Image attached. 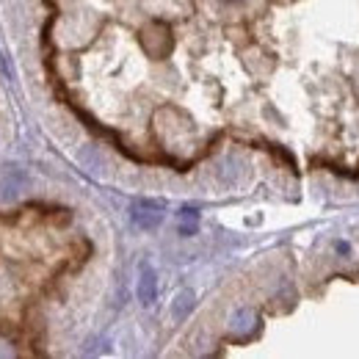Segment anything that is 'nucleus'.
Masks as SVG:
<instances>
[{
	"label": "nucleus",
	"mask_w": 359,
	"mask_h": 359,
	"mask_svg": "<svg viewBox=\"0 0 359 359\" xmlns=\"http://www.w3.org/2000/svg\"><path fill=\"white\" fill-rule=\"evenodd\" d=\"M130 218L136 227L142 229H155L160 221H163V205L160 202H149V199H142L130 208Z\"/></svg>",
	"instance_id": "obj_1"
},
{
	"label": "nucleus",
	"mask_w": 359,
	"mask_h": 359,
	"mask_svg": "<svg viewBox=\"0 0 359 359\" xmlns=\"http://www.w3.org/2000/svg\"><path fill=\"white\" fill-rule=\"evenodd\" d=\"M144 47L152 53V56H166L169 47H171V39H169V31L163 25H149L144 31Z\"/></svg>",
	"instance_id": "obj_2"
},
{
	"label": "nucleus",
	"mask_w": 359,
	"mask_h": 359,
	"mask_svg": "<svg viewBox=\"0 0 359 359\" xmlns=\"http://www.w3.org/2000/svg\"><path fill=\"white\" fill-rule=\"evenodd\" d=\"M155 298H158V277L152 268H144L142 280H139V301L144 307H149V304H155Z\"/></svg>",
	"instance_id": "obj_3"
},
{
	"label": "nucleus",
	"mask_w": 359,
	"mask_h": 359,
	"mask_svg": "<svg viewBox=\"0 0 359 359\" xmlns=\"http://www.w3.org/2000/svg\"><path fill=\"white\" fill-rule=\"evenodd\" d=\"M254 323H257V315H254L252 310H238V312L232 315V332H238V335L252 332Z\"/></svg>",
	"instance_id": "obj_4"
},
{
	"label": "nucleus",
	"mask_w": 359,
	"mask_h": 359,
	"mask_svg": "<svg viewBox=\"0 0 359 359\" xmlns=\"http://www.w3.org/2000/svg\"><path fill=\"white\" fill-rule=\"evenodd\" d=\"M194 310V293L191 290H183L177 298H174V307H171V315L177 318V321H183L188 312Z\"/></svg>",
	"instance_id": "obj_5"
},
{
	"label": "nucleus",
	"mask_w": 359,
	"mask_h": 359,
	"mask_svg": "<svg viewBox=\"0 0 359 359\" xmlns=\"http://www.w3.org/2000/svg\"><path fill=\"white\" fill-rule=\"evenodd\" d=\"M197 221H199V213H197L194 208H183V211H180V232H183V235H194Z\"/></svg>",
	"instance_id": "obj_6"
}]
</instances>
